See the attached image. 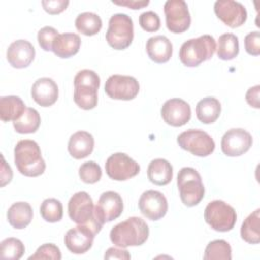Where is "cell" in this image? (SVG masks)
<instances>
[{
    "label": "cell",
    "instance_id": "22",
    "mask_svg": "<svg viewBox=\"0 0 260 260\" xmlns=\"http://www.w3.org/2000/svg\"><path fill=\"white\" fill-rule=\"evenodd\" d=\"M146 52L148 57L155 63L168 62L173 54V45L165 36H154L146 42Z\"/></svg>",
    "mask_w": 260,
    "mask_h": 260
},
{
    "label": "cell",
    "instance_id": "32",
    "mask_svg": "<svg viewBox=\"0 0 260 260\" xmlns=\"http://www.w3.org/2000/svg\"><path fill=\"white\" fill-rule=\"evenodd\" d=\"M203 258L205 260H231L232 248L224 240L211 241L205 248Z\"/></svg>",
    "mask_w": 260,
    "mask_h": 260
},
{
    "label": "cell",
    "instance_id": "20",
    "mask_svg": "<svg viewBox=\"0 0 260 260\" xmlns=\"http://www.w3.org/2000/svg\"><path fill=\"white\" fill-rule=\"evenodd\" d=\"M32 100L42 107H50L54 105L59 95L57 83L49 77H42L35 81L31 86Z\"/></svg>",
    "mask_w": 260,
    "mask_h": 260
},
{
    "label": "cell",
    "instance_id": "16",
    "mask_svg": "<svg viewBox=\"0 0 260 260\" xmlns=\"http://www.w3.org/2000/svg\"><path fill=\"white\" fill-rule=\"evenodd\" d=\"M95 235L88 224H78L66 233L65 246L73 254H83L91 248Z\"/></svg>",
    "mask_w": 260,
    "mask_h": 260
},
{
    "label": "cell",
    "instance_id": "15",
    "mask_svg": "<svg viewBox=\"0 0 260 260\" xmlns=\"http://www.w3.org/2000/svg\"><path fill=\"white\" fill-rule=\"evenodd\" d=\"M162 120L173 127H181L191 119L190 105L179 98L170 99L165 102L160 110Z\"/></svg>",
    "mask_w": 260,
    "mask_h": 260
},
{
    "label": "cell",
    "instance_id": "24",
    "mask_svg": "<svg viewBox=\"0 0 260 260\" xmlns=\"http://www.w3.org/2000/svg\"><path fill=\"white\" fill-rule=\"evenodd\" d=\"M147 177L154 185H168L173 179V167L165 158L152 159L147 168Z\"/></svg>",
    "mask_w": 260,
    "mask_h": 260
},
{
    "label": "cell",
    "instance_id": "12",
    "mask_svg": "<svg viewBox=\"0 0 260 260\" xmlns=\"http://www.w3.org/2000/svg\"><path fill=\"white\" fill-rule=\"evenodd\" d=\"M252 135L242 129L233 128L228 130L221 138V150L228 156H240L247 152L252 146Z\"/></svg>",
    "mask_w": 260,
    "mask_h": 260
},
{
    "label": "cell",
    "instance_id": "7",
    "mask_svg": "<svg viewBox=\"0 0 260 260\" xmlns=\"http://www.w3.org/2000/svg\"><path fill=\"white\" fill-rule=\"evenodd\" d=\"M204 219L214 231L229 232L236 224L237 213L234 207L224 201L213 200L205 207Z\"/></svg>",
    "mask_w": 260,
    "mask_h": 260
},
{
    "label": "cell",
    "instance_id": "42",
    "mask_svg": "<svg viewBox=\"0 0 260 260\" xmlns=\"http://www.w3.org/2000/svg\"><path fill=\"white\" fill-rule=\"evenodd\" d=\"M259 90L260 86L257 84L255 86L250 87L246 92V101L247 103L256 109H259Z\"/></svg>",
    "mask_w": 260,
    "mask_h": 260
},
{
    "label": "cell",
    "instance_id": "23",
    "mask_svg": "<svg viewBox=\"0 0 260 260\" xmlns=\"http://www.w3.org/2000/svg\"><path fill=\"white\" fill-rule=\"evenodd\" d=\"M81 40L78 35L65 32L58 35L53 43L52 51L59 58H70L78 53Z\"/></svg>",
    "mask_w": 260,
    "mask_h": 260
},
{
    "label": "cell",
    "instance_id": "5",
    "mask_svg": "<svg viewBox=\"0 0 260 260\" xmlns=\"http://www.w3.org/2000/svg\"><path fill=\"white\" fill-rule=\"evenodd\" d=\"M177 184L180 192V198L188 207L197 205L204 197L205 189L201 176L193 168H182L178 173Z\"/></svg>",
    "mask_w": 260,
    "mask_h": 260
},
{
    "label": "cell",
    "instance_id": "3",
    "mask_svg": "<svg viewBox=\"0 0 260 260\" xmlns=\"http://www.w3.org/2000/svg\"><path fill=\"white\" fill-rule=\"evenodd\" d=\"M101 79L98 73L90 69L78 71L74 77L75 104L83 110H91L98 105V89Z\"/></svg>",
    "mask_w": 260,
    "mask_h": 260
},
{
    "label": "cell",
    "instance_id": "28",
    "mask_svg": "<svg viewBox=\"0 0 260 260\" xmlns=\"http://www.w3.org/2000/svg\"><path fill=\"white\" fill-rule=\"evenodd\" d=\"M260 209H256L243 221L241 226V237L249 244H258L260 242Z\"/></svg>",
    "mask_w": 260,
    "mask_h": 260
},
{
    "label": "cell",
    "instance_id": "4",
    "mask_svg": "<svg viewBox=\"0 0 260 260\" xmlns=\"http://www.w3.org/2000/svg\"><path fill=\"white\" fill-rule=\"evenodd\" d=\"M216 50L215 40L210 35H203L190 39L183 43L180 48V61L188 67H195L209 60Z\"/></svg>",
    "mask_w": 260,
    "mask_h": 260
},
{
    "label": "cell",
    "instance_id": "41",
    "mask_svg": "<svg viewBox=\"0 0 260 260\" xmlns=\"http://www.w3.org/2000/svg\"><path fill=\"white\" fill-rule=\"evenodd\" d=\"M105 259H130L131 256L125 249H119V248H109L105 253Z\"/></svg>",
    "mask_w": 260,
    "mask_h": 260
},
{
    "label": "cell",
    "instance_id": "9",
    "mask_svg": "<svg viewBox=\"0 0 260 260\" xmlns=\"http://www.w3.org/2000/svg\"><path fill=\"white\" fill-rule=\"evenodd\" d=\"M166 24L174 34L186 31L191 24V16L188 5L184 0H168L164 5Z\"/></svg>",
    "mask_w": 260,
    "mask_h": 260
},
{
    "label": "cell",
    "instance_id": "2",
    "mask_svg": "<svg viewBox=\"0 0 260 260\" xmlns=\"http://www.w3.org/2000/svg\"><path fill=\"white\" fill-rule=\"evenodd\" d=\"M14 162L19 173L26 177H38L46 169L39 144L30 139H22L16 143Z\"/></svg>",
    "mask_w": 260,
    "mask_h": 260
},
{
    "label": "cell",
    "instance_id": "37",
    "mask_svg": "<svg viewBox=\"0 0 260 260\" xmlns=\"http://www.w3.org/2000/svg\"><path fill=\"white\" fill-rule=\"evenodd\" d=\"M59 35L58 30L52 26H44L38 31V43L44 51H52L53 43Z\"/></svg>",
    "mask_w": 260,
    "mask_h": 260
},
{
    "label": "cell",
    "instance_id": "30",
    "mask_svg": "<svg viewBox=\"0 0 260 260\" xmlns=\"http://www.w3.org/2000/svg\"><path fill=\"white\" fill-rule=\"evenodd\" d=\"M103 26L101 17L93 12H82L75 19L76 29L84 36L96 35Z\"/></svg>",
    "mask_w": 260,
    "mask_h": 260
},
{
    "label": "cell",
    "instance_id": "43",
    "mask_svg": "<svg viewBox=\"0 0 260 260\" xmlns=\"http://www.w3.org/2000/svg\"><path fill=\"white\" fill-rule=\"evenodd\" d=\"M114 4L121 5V6H127L131 9H140L149 4L148 0H124V1H112Z\"/></svg>",
    "mask_w": 260,
    "mask_h": 260
},
{
    "label": "cell",
    "instance_id": "31",
    "mask_svg": "<svg viewBox=\"0 0 260 260\" xmlns=\"http://www.w3.org/2000/svg\"><path fill=\"white\" fill-rule=\"evenodd\" d=\"M216 54L219 59L232 60L239 54V39L234 34H223L218 38Z\"/></svg>",
    "mask_w": 260,
    "mask_h": 260
},
{
    "label": "cell",
    "instance_id": "1",
    "mask_svg": "<svg viewBox=\"0 0 260 260\" xmlns=\"http://www.w3.org/2000/svg\"><path fill=\"white\" fill-rule=\"evenodd\" d=\"M149 236L147 223L138 216H131L116 224L110 232L111 242L120 248L140 246Z\"/></svg>",
    "mask_w": 260,
    "mask_h": 260
},
{
    "label": "cell",
    "instance_id": "27",
    "mask_svg": "<svg viewBox=\"0 0 260 260\" xmlns=\"http://www.w3.org/2000/svg\"><path fill=\"white\" fill-rule=\"evenodd\" d=\"M25 109V105L19 96L8 95L0 99V119L3 122L17 120Z\"/></svg>",
    "mask_w": 260,
    "mask_h": 260
},
{
    "label": "cell",
    "instance_id": "8",
    "mask_svg": "<svg viewBox=\"0 0 260 260\" xmlns=\"http://www.w3.org/2000/svg\"><path fill=\"white\" fill-rule=\"evenodd\" d=\"M177 141L182 149L201 157L211 154L215 148L211 136L200 129H189L182 132L179 134Z\"/></svg>",
    "mask_w": 260,
    "mask_h": 260
},
{
    "label": "cell",
    "instance_id": "36",
    "mask_svg": "<svg viewBox=\"0 0 260 260\" xmlns=\"http://www.w3.org/2000/svg\"><path fill=\"white\" fill-rule=\"evenodd\" d=\"M62 258L60 249L52 243H47L40 246L36 253L28 257V260L35 259H51V260H60Z\"/></svg>",
    "mask_w": 260,
    "mask_h": 260
},
{
    "label": "cell",
    "instance_id": "18",
    "mask_svg": "<svg viewBox=\"0 0 260 260\" xmlns=\"http://www.w3.org/2000/svg\"><path fill=\"white\" fill-rule=\"evenodd\" d=\"M68 214L77 224H85L93 217V201L88 193L80 191L71 196L68 201Z\"/></svg>",
    "mask_w": 260,
    "mask_h": 260
},
{
    "label": "cell",
    "instance_id": "35",
    "mask_svg": "<svg viewBox=\"0 0 260 260\" xmlns=\"http://www.w3.org/2000/svg\"><path fill=\"white\" fill-rule=\"evenodd\" d=\"M78 174L82 182L86 184H94L102 178V169L95 161L89 160L83 162L79 167Z\"/></svg>",
    "mask_w": 260,
    "mask_h": 260
},
{
    "label": "cell",
    "instance_id": "10",
    "mask_svg": "<svg viewBox=\"0 0 260 260\" xmlns=\"http://www.w3.org/2000/svg\"><path fill=\"white\" fill-rule=\"evenodd\" d=\"M106 93L114 100L130 101L139 92V83L133 76L114 74L105 83Z\"/></svg>",
    "mask_w": 260,
    "mask_h": 260
},
{
    "label": "cell",
    "instance_id": "29",
    "mask_svg": "<svg viewBox=\"0 0 260 260\" xmlns=\"http://www.w3.org/2000/svg\"><path fill=\"white\" fill-rule=\"evenodd\" d=\"M41 124V117L39 112L34 108H26L23 114L15 121H13V127L16 132L34 133L36 132Z\"/></svg>",
    "mask_w": 260,
    "mask_h": 260
},
{
    "label": "cell",
    "instance_id": "34",
    "mask_svg": "<svg viewBox=\"0 0 260 260\" xmlns=\"http://www.w3.org/2000/svg\"><path fill=\"white\" fill-rule=\"evenodd\" d=\"M24 251V245L16 238H7L0 245V256L3 259L18 260L22 257Z\"/></svg>",
    "mask_w": 260,
    "mask_h": 260
},
{
    "label": "cell",
    "instance_id": "21",
    "mask_svg": "<svg viewBox=\"0 0 260 260\" xmlns=\"http://www.w3.org/2000/svg\"><path fill=\"white\" fill-rule=\"evenodd\" d=\"M94 147V138L87 131L73 133L68 141V151L73 158L81 159L88 156Z\"/></svg>",
    "mask_w": 260,
    "mask_h": 260
},
{
    "label": "cell",
    "instance_id": "40",
    "mask_svg": "<svg viewBox=\"0 0 260 260\" xmlns=\"http://www.w3.org/2000/svg\"><path fill=\"white\" fill-rule=\"evenodd\" d=\"M68 0H44L42 1V5L44 9L50 14H58L66 9L68 6Z\"/></svg>",
    "mask_w": 260,
    "mask_h": 260
},
{
    "label": "cell",
    "instance_id": "14",
    "mask_svg": "<svg viewBox=\"0 0 260 260\" xmlns=\"http://www.w3.org/2000/svg\"><path fill=\"white\" fill-rule=\"evenodd\" d=\"M124 208L122 197L114 191L104 192L94 206V214L102 222H110L118 218Z\"/></svg>",
    "mask_w": 260,
    "mask_h": 260
},
{
    "label": "cell",
    "instance_id": "44",
    "mask_svg": "<svg viewBox=\"0 0 260 260\" xmlns=\"http://www.w3.org/2000/svg\"><path fill=\"white\" fill-rule=\"evenodd\" d=\"M2 157V165H1V187H4L6 184L10 183L12 179V170L9 165L6 164L3 155Z\"/></svg>",
    "mask_w": 260,
    "mask_h": 260
},
{
    "label": "cell",
    "instance_id": "11",
    "mask_svg": "<svg viewBox=\"0 0 260 260\" xmlns=\"http://www.w3.org/2000/svg\"><path fill=\"white\" fill-rule=\"evenodd\" d=\"M107 175L116 181H125L135 177L140 167L133 158L123 152H117L108 157L105 164Z\"/></svg>",
    "mask_w": 260,
    "mask_h": 260
},
{
    "label": "cell",
    "instance_id": "17",
    "mask_svg": "<svg viewBox=\"0 0 260 260\" xmlns=\"http://www.w3.org/2000/svg\"><path fill=\"white\" fill-rule=\"evenodd\" d=\"M138 207L148 219L158 220L168 211V201L162 193L155 190H147L140 196Z\"/></svg>",
    "mask_w": 260,
    "mask_h": 260
},
{
    "label": "cell",
    "instance_id": "38",
    "mask_svg": "<svg viewBox=\"0 0 260 260\" xmlns=\"http://www.w3.org/2000/svg\"><path fill=\"white\" fill-rule=\"evenodd\" d=\"M139 24L145 31L153 32L159 29L160 19L154 11H145L139 15Z\"/></svg>",
    "mask_w": 260,
    "mask_h": 260
},
{
    "label": "cell",
    "instance_id": "25",
    "mask_svg": "<svg viewBox=\"0 0 260 260\" xmlns=\"http://www.w3.org/2000/svg\"><path fill=\"white\" fill-rule=\"evenodd\" d=\"M7 219L10 225L14 229H24L32 219V208L27 202H15L8 208Z\"/></svg>",
    "mask_w": 260,
    "mask_h": 260
},
{
    "label": "cell",
    "instance_id": "26",
    "mask_svg": "<svg viewBox=\"0 0 260 260\" xmlns=\"http://www.w3.org/2000/svg\"><path fill=\"white\" fill-rule=\"evenodd\" d=\"M221 112L219 101L213 96H206L200 100L196 105L197 119L203 124H211L215 122Z\"/></svg>",
    "mask_w": 260,
    "mask_h": 260
},
{
    "label": "cell",
    "instance_id": "6",
    "mask_svg": "<svg viewBox=\"0 0 260 260\" xmlns=\"http://www.w3.org/2000/svg\"><path fill=\"white\" fill-rule=\"evenodd\" d=\"M134 37L132 18L125 13H116L111 16L106 32V41L115 50L128 48Z\"/></svg>",
    "mask_w": 260,
    "mask_h": 260
},
{
    "label": "cell",
    "instance_id": "13",
    "mask_svg": "<svg viewBox=\"0 0 260 260\" xmlns=\"http://www.w3.org/2000/svg\"><path fill=\"white\" fill-rule=\"evenodd\" d=\"M214 12L224 24L232 28L241 26L247 19V10L245 6L234 0L215 1Z\"/></svg>",
    "mask_w": 260,
    "mask_h": 260
},
{
    "label": "cell",
    "instance_id": "39",
    "mask_svg": "<svg viewBox=\"0 0 260 260\" xmlns=\"http://www.w3.org/2000/svg\"><path fill=\"white\" fill-rule=\"evenodd\" d=\"M246 52L253 56L260 54V34L258 30L251 31L245 37Z\"/></svg>",
    "mask_w": 260,
    "mask_h": 260
},
{
    "label": "cell",
    "instance_id": "33",
    "mask_svg": "<svg viewBox=\"0 0 260 260\" xmlns=\"http://www.w3.org/2000/svg\"><path fill=\"white\" fill-rule=\"evenodd\" d=\"M40 213L48 222L60 221L63 216V205L56 198H47L41 204Z\"/></svg>",
    "mask_w": 260,
    "mask_h": 260
},
{
    "label": "cell",
    "instance_id": "19",
    "mask_svg": "<svg viewBox=\"0 0 260 260\" xmlns=\"http://www.w3.org/2000/svg\"><path fill=\"white\" fill-rule=\"evenodd\" d=\"M36 51L31 43L26 40H16L7 49L8 63L14 68L27 67L35 59Z\"/></svg>",
    "mask_w": 260,
    "mask_h": 260
}]
</instances>
